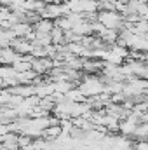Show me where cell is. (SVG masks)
<instances>
[{
  "label": "cell",
  "mask_w": 148,
  "mask_h": 150,
  "mask_svg": "<svg viewBox=\"0 0 148 150\" xmlns=\"http://www.w3.org/2000/svg\"><path fill=\"white\" fill-rule=\"evenodd\" d=\"M101 21H103L108 28H113V26L118 23V16L113 14V12H105V14H101Z\"/></svg>",
  "instance_id": "6da1fadb"
}]
</instances>
